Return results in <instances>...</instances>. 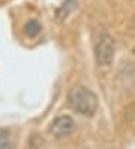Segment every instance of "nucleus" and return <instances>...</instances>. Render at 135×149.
<instances>
[{
  "label": "nucleus",
  "mask_w": 135,
  "mask_h": 149,
  "mask_svg": "<svg viewBox=\"0 0 135 149\" xmlns=\"http://www.w3.org/2000/svg\"><path fill=\"white\" fill-rule=\"evenodd\" d=\"M68 102L72 110L83 116H93L98 107L99 100L93 91L87 89L86 86H75L68 93Z\"/></svg>",
  "instance_id": "1"
},
{
  "label": "nucleus",
  "mask_w": 135,
  "mask_h": 149,
  "mask_svg": "<svg viewBox=\"0 0 135 149\" xmlns=\"http://www.w3.org/2000/svg\"><path fill=\"white\" fill-rule=\"evenodd\" d=\"M116 54V42L114 38L108 33H102L95 44V59L98 65L110 66Z\"/></svg>",
  "instance_id": "2"
},
{
  "label": "nucleus",
  "mask_w": 135,
  "mask_h": 149,
  "mask_svg": "<svg viewBox=\"0 0 135 149\" xmlns=\"http://www.w3.org/2000/svg\"><path fill=\"white\" fill-rule=\"evenodd\" d=\"M75 119L69 116V115H60L54 119L51 124H50V133L57 137V139H62V137H66V136H71L72 133L75 131Z\"/></svg>",
  "instance_id": "3"
},
{
  "label": "nucleus",
  "mask_w": 135,
  "mask_h": 149,
  "mask_svg": "<svg viewBox=\"0 0 135 149\" xmlns=\"http://www.w3.org/2000/svg\"><path fill=\"white\" fill-rule=\"evenodd\" d=\"M41 29L42 27H41V24H39L38 20H30V21H27L26 26H24V32H26L27 36H30V38H35L36 35H39Z\"/></svg>",
  "instance_id": "4"
},
{
  "label": "nucleus",
  "mask_w": 135,
  "mask_h": 149,
  "mask_svg": "<svg viewBox=\"0 0 135 149\" xmlns=\"http://www.w3.org/2000/svg\"><path fill=\"white\" fill-rule=\"evenodd\" d=\"M0 149H12L11 134L6 130H0Z\"/></svg>",
  "instance_id": "5"
},
{
  "label": "nucleus",
  "mask_w": 135,
  "mask_h": 149,
  "mask_svg": "<svg viewBox=\"0 0 135 149\" xmlns=\"http://www.w3.org/2000/svg\"><path fill=\"white\" fill-rule=\"evenodd\" d=\"M74 6H75L74 0H68V3H63V6L57 9V17L59 18H66L69 15V12L74 9Z\"/></svg>",
  "instance_id": "6"
}]
</instances>
